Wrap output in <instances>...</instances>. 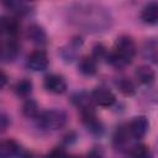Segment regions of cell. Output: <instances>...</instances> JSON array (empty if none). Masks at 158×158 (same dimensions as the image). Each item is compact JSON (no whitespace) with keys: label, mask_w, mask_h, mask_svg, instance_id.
I'll list each match as a JSON object with an SVG mask.
<instances>
[{"label":"cell","mask_w":158,"mask_h":158,"mask_svg":"<svg viewBox=\"0 0 158 158\" xmlns=\"http://www.w3.org/2000/svg\"><path fill=\"white\" fill-rule=\"evenodd\" d=\"M68 19L72 23L88 32H104L111 27L110 12L96 4H74L68 7Z\"/></svg>","instance_id":"obj_1"},{"label":"cell","mask_w":158,"mask_h":158,"mask_svg":"<svg viewBox=\"0 0 158 158\" xmlns=\"http://www.w3.org/2000/svg\"><path fill=\"white\" fill-rule=\"evenodd\" d=\"M136 54V44L133 40L128 36H121L115 42L114 52L107 57L110 62L116 68H123L130 64Z\"/></svg>","instance_id":"obj_2"},{"label":"cell","mask_w":158,"mask_h":158,"mask_svg":"<svg viewBox=\"0 0 158 158\" xmlns=\"http://www.w3.org/2000/svg\"><path fill=\"white\" fill-rule=\"evenodd\" d=\"M36 118L38 121V125L42 128L51 130V131L63 128L65 126L67 121H68L67 114L63 110H59V109L46 110V111L38 114V116Z\"/></svg>","instance_id":"obj_3"},{"label":"cell","mask_w":158,"mask_h":158,"mask_svg":"<svg viewBox=\"0 0 158 158\" xmlns=\"http://www.w3.org/2000/svg\"><path fill=\"white\" fill-rule=\"evenodd\" d=\"M27 67L33 72H42L48 67V57L44 51L36 49L27 57Z\"/></svg>","instance_id":"obj_4"},{"label":"cell","mask_w":158,"mask_h":158,"mask_svg":"<svg viewBox=\"0 0 158 158\" xmlns=\"http://www.w3.org/2000/svg\"><path fill=\"white\" fill-rule=\"evenodd\" d=\"M91 99L96 105L102 106V107L112 106L115 104V101H116V98L112 94V91L106 89V88H96V89H94L93 93H91Z\"/></svg>","instance_id":"obj_5"},{"label":"cell","mask_w":158,"mask_h":158,"mask_svg":"<svg viewBox=\"0 0 158 158\" xmlns=\"http://www.w3.org/2000/svg\"><path fill=\"white\" fill-rule=\"evenodd\" d=\"M148 127H149V122H148L147 117H144V116H138V117H135V118L130 122L127 131H128V133H130L133 138L139 139V138H142V137L147 133Z\"/></svg>","instance_id":"obj_6"},{"label":"cell","mask_w":158,"mask_h":158,"mask_svg":"<svg viewBox=\"0 0 158 158\" xmlns=\"http://www.w3.org/2000/svg\"><path fill=\"white\" fill-rule=\"evenodd\" d=\"M44 88L53 94H62L67 89V83L58 74H49L44 78Z\"/></svg>","instance_id":"obj_7"},{"label":"cell","mask_w":158,"mask_h":158,"mask_svg":"<svg viewBox=\"0 0 158 158\" xmlns=\"http://www.w3.org/2000/svg\"><path fill=\"white\" fill-rule=\"evenodd\" d=\"M141 19L143 22L149 25H156L158 22V4L157 2H149L147 4L141 12Z\"/></svg>","instance_id":"obj_8"},{"label":"cell","mask_w":158,"mask_h":158,"mask_svg":"<svg viewBox=\"0 0 158 158\" xmlns=\"http://www.w3.org/2000/svg\"><path fill=\"white\" fill-rule=\"evenodd\" d=\"M19 153V146L14 139L0 141V158H15Z\"/></svg>","instance_id":"obj_9"},{"label":"cell","mask_w":158,"mask_h":158,"mask_svg":"<svg viewBox=\"0 0 158 158\" xmlns=\"http://www.w3.org/2000/svg\"><path fill=\"white\" fill-rule=\"evenodd\" d=\"M19 28H20V25L16 19L7 17V16L0 17V32L7 33L10 36H15L19 32Z\"/></svg>","instance_id":"obj_10"},{"label":"cell","mask_w":158,"mask_h":158,"mask_svg":"<svg viewBox=\"0 0 158 158\" xmlns=\"http://www.w3.org/2000/svg\"><path fill=\"white\" fill-rule=\"evenodd\" d=\"M27 37L36 44H44L47 41L44 30L38 25H31L27 28Z\"/></svg>","instance_id":"obj_11"},{"label":"cell","mask_w":158,"mask_h":158,"mask_svg":"<svg viewBox=\"0 0 158 158\" xmlns=\"http://www.w3.org/2000/svg\"><path fill=\"white\" fill-rule=\"evenodd\" d=\"M78 68L84 75H94L96 73V60L91 56H85L80 59Z\"/></svg>","instance_id":"obj_12"},{"label":"cell","mask_w":158,"mask_h":158,"mask_svg":"<svg viewBox=\"0 0 158 158\" xmlns=\"http://www.w3.org/2000/svg\"><path fill=\"white\" fill-rule=\"evenodd\" d=\"M136 78L138 79L139 83L142 84H146V85H149L154 81V78H156V74L154 72L147 67V65H141L136 69Z\"/></svg>","instance_id":"obj_13"},{"label":"cell","mask_w":158,"mask_h":158,"mask_svg":"<svg viewBox=\"0 0 158 158\" xmlns=\"http://www.w3.org/2000/svg\"><path fill=\"white\" fill-rule=\"evenodd\" d=\"M19 53V44L15 40H9L2 47H0V56L6 60H12Z\"/></svg>","instance_id":"obj_14"},{"label":"cell","mask_w":158,"mask_h":158,"mask_svg":"<svg viewBox=\"0 0 158 158\" xmlns=\"http://www.w3.org/2000/svg\"><path fill=\"white\" fill-rule=\"evenodd\" d=\"M157 48H158V46H157V41L156 40L147 41L144 43V46H143V56H144V58H147L151 62L156 63L157 62V54H158Z\"/></svg>","instance_id":"obj_15"},{"label":"cell","mask_w":158,"mask_h":158,"mask_svg":"<svg viewBox=\"0 0 158 158\" xmlns=\"http://www.w3.org/2000/svg\"><path fill=\"white\" fill-rule=\"evenodd\" d=\"M4 5L7 9H10L12 12H16L20 15L27 14L30 11V6L26 2H21V1H7V2H4Z\"/></svg>","instance_id":"obj_16"},{"label":"cell","mask_w":158,"mask_h":158,"mask_svg":"<svg viewBox=\"0 0 158 158\" xmlns=\"http://www.w3.org/2000/svg\"><path fill=\"white\" fill-rule=\"evenodd\" d=\"M81 44V41H78V38L73 40L69 44H68V48L69 49H62V56L65 60H73V58L75 57V53H77V49L79 48V46Z\"/></svg>","instance_id":"obj_17"},{"label":"cell","mask_w":158,"mask_h":158,"mask_svg":"<svg viewBox=\"0 0 158 158\" xmlns=\"http://www.w3.org/2000/svg\"><path fill=\"white\" fill-rule=\"evenodd\" d=\"M15 91L20 96H27L32 91V83L28 79H22L15 85Z\"/></svg>","instance_id":"obj_18"},{"label":"cell","mask_w":158,"mask_h":158,"mask_svg":"<svg viewBox=\"0 0 158 158\" xmlns=\"http://www.w3.org/2000/svg\"><path fill=\"white\" fill-rule=\"evenodd\" d=\"M131 158H152V152L146 144H138L132 148Z\"/></svg>","instance_id":"obj_19"},{"label":"cell","mask_w":158,"mask_h":158,"mask_svg":"<svg viewBox=\"0 0 158 158\" xmlns=\"http://www.w3.org/2000/svg\"><path fill=\"white\" fill-rule=\"evenodd\" d=\"M117 86H118V89H120V91L123 94V95H126V96H131V95H133L135 93H136V88H135V85H133V83L131 81V80H128V79H121L118 83H117Z\"/></svg>","instance_id":"obj_20"},{"label":"cell","mask_w":158,"mask_h":158,"mask_svg":"<svg viewBox=\"0 0 158 158\" xmlns=\"http://www.w3.org/2000/svg\"><path fill=\"white\" fill-rule=\"evenodd\" d=\"M22 112L27 117H37L38 116V106H37L36 101L27 100L22 106Z\"/></svg>","instance_id":"obj_21"},{"label":"cell","mask_w":158,"mask_h":158,"mask_svg":"<svg viewBox=\"0 0 158 158\" xmlns=\"http://www.w3.org/2000/svg\"><path fill=\"white\" fill-rule=\"evenodd\" d=\"M105 53H106V51H105V47L102 46V44H100V43H98V44H95L94 46V48H93V58L96 60V59H100V58H102L104 56H105Z\"/></svg>","instance_id":"obj_22"},{"label":"cell","mask_w":158,"mask_h":158,"mask_svg":"<svg viewBox=\"0 0 158 158\" xmlns=\"http://www.w3.org/2000/svg\"><path fill=\"white\" fill-rule=\"evenodd\" d=\"M46 158H68V156H67V153H65L64 149H62V148H54V149H52L46 156Z\"/></svg>","instance_id":"obj_23"},{"label":"cell","mask_w":158,"mask_h":158,"mask_svg":"<svg viewBox=\"0 0 158 158\" xmlns=\"http://www.w3.org/2000/svg\"><path fill=\"white\" fill-rule=\"evenodd\" d=\"M10 125V118L5 114H0V133L4 132Z\"/></svg>","instance_id":"obj_24"},{"label":"cell","mask_w":158,"mask_h":158,"mask_svg":"<svg viewBox=\"0 0 158 158\" xmlns=\"http://www.w3.org/2000/svg\"><path fill=\"white\" fill-rule=\"evenodd\" d=\"M86 158H102V153L99 149H93L88 153Z\"/></svg>","instance_id":"obj_25"},{"label":"cell","mask_w":158,"mask_h":158,"mask_svg":"<svg viewBox=\"0 0 158 158\" xmlns=\"http://www.w3.org/2000/svg\"><path fill=\"white\" fill-rule=\"evenodd\" d=\"M6 83H7V77H6V74H5L2 70H0V89H2V88L6 85Z\"/></svg>","instance_id":"obj_26"},{"label":"cell","mask_w":158,"mask_h":158,"mask_svg":"<svg viewBox=\"0 0 158 158\" xmlns=\"http://www.w3.org/2000/svg\"><path fill=\"white\" fill-rule=\"evenodd\" d=\"M72 158H78V157H72Z\"/></svg>","instance_id":"obj_27"}]
</instances>
